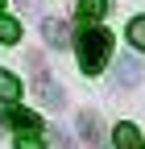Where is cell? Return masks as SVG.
<instances>
[{"instance_id":"1","label":"cell","mask_w":145,"mask_h":149,"mask_svg":"<svg viewBox=\"0 0 145 149\" xmlns=\"http://www.w3.org/2000/svg\"><path fill=\"white\" fill-rule=\"evenodd\" d=\"M75 50H79V66H83V74H100L104 62H108V54H112V33L83 21V29L75 33Z\"/></svg>"},{"instance_id":"2","label":"cell","mask_w":145,"mask_h":149,"mask_svg":"<svg viewBox=\"0 0 145 149\" xmlns=\"http://www.w3.org/2000/svg\"><path fill=\"white\" fill-rule=\"evenodd\" d=\"M75 128H79V137H83V145H87V149H104V145H108V133H104L100 112L83 108L79 116H75Z\"/></svg>"},{"instance_id":"3","label":"cell","mask_w":145,"mask_h":149,"mask_svg":"<svg viewBox=\"0 0 145 149\" xmlns=\"http://www.w3.org/2000/svg\"><path fill=\"white\" fill-rule=\"evenodd\" d=\"M33 100H38L42 108H54V112H58V108L66 104V95H62V87L54 83L50 74H46V70H38V79H33Z\"/></svg>"},{"instance_id":"4","label":"cell","mask_w":145,"mask_h":149,"mask_svg":"<svg viewBox=\"0 0 145 149\" xmlns=\"http://www.w3.org/2000/svg\"><path fill=\"white\" fill-rule=\"evenodd\" d=\"M141 70H145V66L133 58V54H120V62H116V83H120V87H137V83H141Z\"/></svg>"},{"instance_id":"5","label":"cell","mask_w":145,"mask_h":149,"mask_svg":"<svg viewBox=\"0 0 145 149\" xmlns=\"http://www.w3.org/2000/svg\"><path fill=\"white\" fill-rule=\"evenodd\" d=\"M42 37H46L54 50H62V46L70 42V25H66V21H58V17H54V21H42Z\"/></svg>"},{"instance_id":"6","label":"cell","mask_w":145,"mask_h":149,"mask_svg":"<svg viewBox=\"0 0 145 149\" xmlns=\"http://www.w3.org/2000/svg\"><path fill=\"white\" fill-rule=\"evenodd\" d=\"M4 120L17 128V133H38V128H42V120L33 116V112H25V108H8V112H4Z\"/></svg>"},{"instance_id":"7","label":"cell","mask_w":145,"mask_h":149,"mask_svg":"<svg viewBox=\"0 0 145 149\" xmlns=\"http://www.w3.org/2000/svg\"><path fill=\"white\" fill-rule=\"evenodd\" d=\"M116 145H120V149H145L137 124H116Z\"/></svg>"},{"instance_id":"8","label":"cell","mask_w":145,"mask_h":149,"mask_svg":"<svg viewBox=\"0 0 145 149\" xmlns=\"http://www.w3.org/2000/svg\"><path fill=\"white\" fill-rule=\"evenodd\" d=\"M17 95H21V79L8 70H0V100L4 104H17Z\"/></svg>"},{"instance_id":"9","label":"cell","mask_w":145,"mask_h":149,"mask_svg":"<svg viewBox=\"0 0 145 149\" xmlns=\"http://www.w3.org/2000/svg\"><path fill=\"white\" fill-rule=\"evenodd\" d=\"M108 13V0H79V17L83 21H100Z\"/></svg>"},{"instance_id":"10","label":"cell","mask_w":145,"mask_h":149,"mask_svg":"<svg viewBox=\"0 0 145 149\" xmlns=\"http://www.w3.org/2000/svg\"><path fill=\"white\" fill-rule=\"evenodd\" d=\"M17 37H21V25L13 17H0V42H17Z\"/></svg>"},{"instance_id":"11","label":"cell","mask_w":145,"mask_h":149,"mask_svg":"<svg viewBox=\"0 0 145 149\" xmlns=\"http://www.w3.org/2000/svg\"><path fill=\"white\" fill-rule=\"evenodd\" d=\"M129 42H133L137 50H145V17H137V21L129 25Z\"/></svg>"},{"instance_id":"12","label":"cell","mask_w":145,"mask_h":149,"mask_svg":"<svg viewBox=\"0 0 145 149\" xmlns=\"http://www.w3.org/2000/svg\"><path fill=\"white\" fill-rule=\"evenodd\" d=\"M17 149H46L38 133H17Z\"/></svg>"},{"instance_id":"13","label":"cell","mask_w":145,"mask_h":149,"mask_svg":"<svg viewBox=\"0 0 145 149\" xmlns=\"http://www.w3.org/2000/svg\"><path fill=\"white\" fill-rule=\"evenodd\" d=\"M54 149H70V141H66L62 133H54Z\"/></svg>"},{"instance_id":"14","label":"cell","mask_w":145,"mask_h":149,"mask_svg":"<svg viewBox=\"0 0 145 149\" xmlns=\"http://www.w3.org/2000/svg\"><path fill=\"white\" fill-rule=\"evenodd\" d=\"M17 4H21L25 13H38V0H17Z\"/></svg>"},{"instance_id":"15","label":"cell","mask_w":145,"mask_h":149,"mask_svg":"<svg viewBox=\"0 0 145 149\" xmlns=\"http://www.w3.org/2000/svg\"><path fill=\"white\" fill-rule=\"evenodd\" d=\"M0 4H4V0H0Z\"/></svg>"}]
</instances>
